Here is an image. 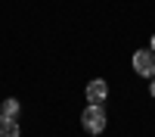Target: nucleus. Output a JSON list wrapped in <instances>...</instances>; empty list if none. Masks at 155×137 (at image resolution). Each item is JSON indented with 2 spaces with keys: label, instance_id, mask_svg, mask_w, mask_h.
<instances>
[{
  "label": "nucleus",
  "instance_id": "obj_3",
  "mask_svg": "<svg viewBox=\"0 0 155 137\" xmlns=\"http://www.w3.org/2000/svg\"><path fill=\"white\" fill-rule=\"evenodd\" d=\"M109 100V84L106 78H93L87 84V106H102Z\"/></svg>",
  "mask_w": 155,
  "mask_h": 137
},
{
  "label": "nucleus",
  "instance_id": "obj_4",
  "mask_svg": "<svg viewBox=\"0 0 155 137\" xmlns=\"http://www.w3.org/2000/svg\"><path fill=\"white\" fill-rule=\"evenodd\" d=\"M0 137H19V122L0 115Z\"/></svg>",
  "mask_w": 155,
  "mask_h": 137
},
{
  "label": "nucleus",
  "instance_id": "obj_5",
  "mask_svg": "<svg viewBox=\"0 0 155 137\" xmlns=\"http://www.w3.org/2000/svg\"><path fill=\"white\" fill-rule=\"evenodd\" d=\"M0 115H3V118H16L19 115V100H3V103H0Z\"/></svg>",
  "mask_w": 155,
  "mask_h": 137
},
{
  "label": "nucleus",
  "instance_id": "obj_7",
  "mask_svg": "<svg viewBox=\"0 0 155 137\" xmlns=\"http://www.w3.org/2000/svg\"><path fill=\"white\" fill-rule=\"evenodd\" d=\"M149 50H152V53H155V34H152V44H149Z\"/></svg>",
  "mask_w": 155,
  "mask_h": 137
},
{
  "label": "nucleus",
  "instance_id": "obj_6",
  "mask_svg": "<svg viewBox=\"0 0 155 137\" xmlns=\"http://www.w3.org/2000/svg\"><path fill=\"white\" fill-rule=\"evenodd\" d=\"M149 94H152V97H155V78H152V84H149Z\"/></svg>",
  "mask_w": 155,
  "mask_h": 137
},
{
  "label": "nucleus",
  "instance_id": "obj_1",
  "mask_svg": "<svg viewBox=\"0 0 155 137\" xmlns=\"http://www.w3.org/2000/svg\"><path fill=\"white\" fill-rule=\"evenodd\" d=\"M106 109L102 106H87L84 112H81V125H84V131L87 134H102L106 131Z\"/></svg>",
  "mask_w": 155,
  "mask_h": 137
},
{
  "label": "nucleus",
  "instance_id": "obj_2",
  "mask_svg": "<svg viewBox=\"0 0 155 137\" xmlns=\"http://www.w3.org/2000/svg\"><path fill=\"white\" fill-rule=\"evenodd\" d=\"M134 72L143 78H155V53L152 50H137L134 53Z\"/></svg>",
  "mask_w": 155,
  "mask_h": 137
}]
</instances>
